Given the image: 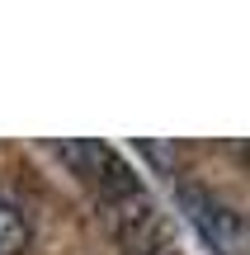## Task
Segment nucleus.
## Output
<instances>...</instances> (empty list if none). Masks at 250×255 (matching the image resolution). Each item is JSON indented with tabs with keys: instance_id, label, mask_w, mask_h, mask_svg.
Listing matches in <instances>:
<instances>
[{
	"instance_id": "3",
	"label": "nucleus",
	"mask_w": 250,
	"mask_h": 255,
	"mask_svg": "<svg viewBox=\"0 0 250 255\" xmlns=\"http://www.w3.org/2000/svg\"><path fill=\"white\" fill-rule=\"evenodd\" d=\"M28 246V222L9 199H0V255H19Z\"/></svg>"
},
{
	"instance_id": "1",
	"label": "nucleus",
	"mask_w": 250,
	"mask_h": 255,
	"mask_svg": "<svg viewBox=\"0 0 250 255\" xmlns=\"http://www.w3.org/2000/svg\"><path fill=\"white\" fill-rule=\"evenodd\" d=\"M62 156L76 165V175L99 194V203L109 208L113 227H118L137 251L161 237V218H156V208H151L147 189L137 184V175L128 170V161H123L113 146H104V142H71V146H62Z\"/></svg>"
},
{
	"instance_id": "2",
	"label": "nucleus",
	"mask_w": 250,
	"mask_h": 255,
	"mask_svg": "<svg viewBox=\"0 0 250 255\" xmlns=\"http://www.w3.org/2000/svg\"><path fill=\"white\" fill-rule=\"evenodd\" d=\"M179 203H184L189 222L198 227V237L217 255H246V218L232 203L213 199V194H203V189H179Z\"/></svg>"
}]
</instances>
